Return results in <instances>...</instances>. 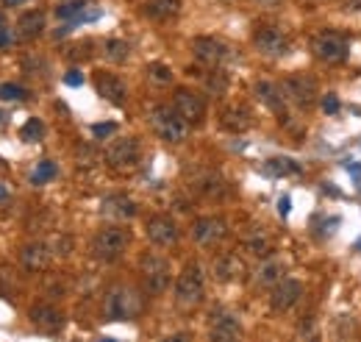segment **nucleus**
I'll return each instance as SVG.
<instances>
[{"instance_id":"1","label":"nucleus","mask_w":361,"mask_h":342,"mask_svg":"<svg viewBox=\"0 0 361 342\" xmlns=\"http://www.w3.org/2000/svg\"><path fill=\"white\" fill-rule=\"evenodd\" d=\"M139 312H142V298H139V292L131 290V287L117 284V287H111V290L106 292V298H103V317H106V320H131V317H136Z\"/></svg>"},{"instance_id":"2","label":"nucleus","mask_w":361,"mask_h":342,"mask_svg":"<svg viewBox=\"0 0 361 342\" xmlns=\"http://www.w3.org/2000/svg\"><path fill=\"white\" fill-rule=\"evenodd\" d=\"M151 125L164 142H184L189 136V122L173 106H156L151 111Z\"/></svg>"},{"instance_id":"3","label":"nucleus","mask_w":361,"mask_h":342,"mask_svg":"<svg viewBox=\"0 0 361 342\" xmlns=\"http://www.w3.org/2000/svg\"><path fill=\"white\" fill-rule=\"evenodd\" d=\"M203 290H206V284H203V267L195 264V261L186 264L181 270V276L175 279V301H178V306H184V309L197 306L203 301Z\"/></svg>"},{"instance_id":"4","label":"nucleus","mask_w":361,"mask_h":342,"mask_svg":"<svg viewBox=\"0 0 361 342\" xmlns=\"http://www.w3.org/2000/svg\"><path fill=\"white\" fill-rule=\"evenodd\" d=\"M128 242H131L128 228H122V226H106V228H100V231L95 234V239H92V253H95L98 259H103V261H114V259H120V256L125 253Z\"/></svg>"},{"instance_id":"5","label":"nucleus","mask_w":361,"mask_h":342,"mask_svg":"<svg viewBox=\"0 0 361 342\" xmlns=\"http://www.w3.org/2000/svg\"><path fill=\"white\" fill-rule=\"evenodd\" d=\"M311 53L325 64H342L350 53V45L347 36H342L339 31H320L311 39Z\"/></svg>"},{"instance_id":"6","label":"nucleus","mask_w":361,"mask_h":342,"mask_svg":"<svg viewBox=\"0 0 361 342\" xmlns=\"http://www.w3.org/2000/svg\"><path fill=\"white\" fill-rule=\"evenodd\" d=\"M142 281H144V290L151 295H162L164 290H170V261L156 256V253H148L142 256Z\"/></svg>"},{"instance_id":"7","label":"nucleus","mask_w":361,"mask_h":342,"mask_svg":"<svg viewBox=\"0 0 361 342\" xmlns=\"http://www.w3.org/2000/svg\"><path fill=\"white\" fill-rule=\"evenodd\" d=\"M281 89L298 109H311L317 100V81L311 76H289L281 81Z\"/></svg>"},{"instance_id":"8","label":"nucleus","mask_w":361,"mask_h":342,"mask_svg":"<svg viewBox=\"0 0 361 342\" xmlns=\"http://www.w3.org/2000/svg\"><path fill=\"white\" fill-rule=\"evenodd\" d=\"M142 159V145L133 136H120V140L106 151V162L114 167V170H131L136 167Z\"/></svg>"},{"instance_id":"9","label":"nucleus","mask_w":361,"mask_h":342,"mask_svg":"<svg viewBox=\"0 0 361 342\" xmlns=\"http://www.w3.org/2000/svg\"><path fill=\"white\" fill-rule=\"evenodd\" d=\"M253 45H256L259 53H264V56H270V58H281V56L289 53V36H286L281 28H275V25H261V28H256Z\"/></svg>"},{"instance_id":"10","label":"nucleus","mask_w":361,"mask_h":342,"mask_svg":"<svg viewBox=\"0 0 361 342\" xmlns=\"http://www.w3.org/2000/svg\"><path fill=\"white\" fill-rule=\"evenodd\" d=\"M173 109H175L189 125H197V122H203V117H206V100H203L197 92L186 89V87L175 89V95H173Z\"/></svg>"},{"instance_id":"11","label":"nucleus","mask_w":361,"mask_h":342,"mask_svg":"<svg viewBox=\"0 0 361 342\" xmlns=\"http://www.w3.org/2000/svg\"><path fill=\"white\" fill-rule=\"evenodd\" d=\"M242 339V323L231 312H214L211 314V328H208V342H239Z\"/></svg>"},{"instance_id":"12","label":"nucleus","mask_w":361,"mask_h":342,"mask_svg":"<svg viewBox=\"0 0 361 342\" xmlns=\"http://www.w3.org/2000/svg\"><path fill=\"white\" fill-rule=\"evenodd\" d=\"M192 56L206 67H220L228 58V45L214 36H195L192 39Z\"/></svg>"},{"instance_id":"13","label":"nucleus","mask_w":361,"mask_h":342,"mask_svg":"<svg viewBox=\"0 0 361 342\" xmlns=\"http://www.w3.org/2000/svg\"><path fill=\"white\" fill-rule=\"evenodd\" d=\"M226 234H228V226L223 217H200L192 226V239L200 248H214L217 242L226 239Z\"/></svg>"},{"instance_id":"14","label":"nucleus","mask_w":361,"mask_h":342,"mask_svg":"<svg viewBox=\"0 0 361 342\" xmlns=\"http://www.w3.org/2000/svg\"><path fill=\"white\" fill-rule=\"evenodd\" d=\"M286 272V261L281 256H264L256 267H253V287H261V290H272Z\"/></svg>"},{"instance_id":"15","label":"nucleus","mask_w":361,"mask_h":342,"mask_svg":"<svg viewBox=\"0 0 361 342\" xmlns=\"http://www.w3.org/2000/svg\"><path fill=\"white\" fill-rule=\"evenodd\" d=\"M303 295V284L298 279H281L270 290V309L272 312H289Z\"/></svg>"},{"instance_id":"16","label":"nucleus","mask_w":361,"mask_h":342,"mask_svg":"<svg viewBox=\"0 0 361 342\" xmlns=\"http://www.w3.org/2000/svg\"><path fill=\"white\" fill-rule=\"evenodd\" d=\"M148 239L156 248H170L178 242V223L170 215H156L148 220Z\"/></svg>"},{"instance_id":"17","label":"nucleus","mask_w":361,"mask_h":342,"mask_svg":"<svg viewBox=\"0 0 361 342\" xmlns=\"http://www.w3.org/2000/svg\"><path fill=\"white\" fill-rule=\"evenodd\" d=\"M253 95L261 106H267L270 111H275L278 117L286 114V95L281 89V84H272V81H256L253 87Z\"/></svg>"},{"instance_id":"18","label":"nucleus","mask_w":361,"mask_h":342,"mask_svg":"<svg viewBox=\"0 0 361 342\" xmlns=\"http://www.w3.org/2000/svg\"><path fill=\"white\" fill-rule=\"evenodd\" d=\"M95 87H98V95L106 98L109 103H125V95H128V87L120 76L114 73H95Z\"/></svg>"},{"instance_id":"19","label":"nucleus","mask_w":361,"mask_h":342,"mask_svg":"<svg viewBox=\"0 0 361 342\" xmlns=\"http://www.w3.org/2000/svg\"><path fill=\"white\" fill-rule=\"evenodd\" d=\"M103 217L114 220V223H122V220H131L136 215V203L128 197V195H111L103 200Z\"/></svg>"},{"instance_id":"20","label":"nucleus","mask_w":361,"mask_h":342,"mask_svg":"<svg viewBox=\"0 0 361 342\" xmlns=\"http://www.w3.org/2000/svg\"><path fill=\"white\" fill-rule=\"evenodd\" d=\"M53 250L45 245V242H28L23 250H20V264L25 270H45L47 261H50Z\"/></svg>"},{"instance_id":"21","label":"nucleus","mask_w":361,"mask_h":342,"mask_svg":"<svg viewBox=\"0 0 361 342\" xmlns=\"http://www.w3.org/2000/svg\"><path fill=\"white\" fill-rule=\"evenodd\" d=\"M31 323L42 331H58L64 325V314L56 309V306H47V303H39L31 309Z\"/></svg>"},{"instance_id":"22","label":"nucleus","mask_w":361,"mask_h":342,"mask_svg":"<svg viewBox=\"0 0 361 342\" xmlns=\"http://www.w3.org/2000/svg\"><path fill=\"white\" fill-rule=\"evenodd\" d=\"M178 12H181V0H148V3L142 6V14L156 20V23H167Z\"/></svg>"},{"instance_id":"23","label":"nucleus","mask_w":361,"mask_h":342,"mask_svg":"<svg viewBox=\"0 0 361 342\" xmlns=\"http://www.w3.org/2000/svg\"><path fill=\"white\" fill-rule=\"evenodd\" d=\"M214 276H217V281H237L239 276H242V259L237 256V253H226V256H220L214 261Z\"/></svg>"},{"instance_id":"24","label":"nucleus","mask_w":361,"mask_h":342,"mask_svg":"<svg viewBox=\"0 0 361 342\" xmlns=\"http://www.w3.org/2000/svg\"><path fill=\"white\" fill-rule=\"evenodd\" d=\"M250 120H253V117H250V111H248L245 106H228V109L220 114L223 128H228V131H234V133L250 128Z\"/></svg>"},{"instance_id":"25","label":"nucleus","mask_w":361,"mask_h":342,"mask_svg":"<svg viewBox=\"0 0 361 342\" xmlns=\"http://www.w3.org/2000/svg\"><path fill=\"white\" fill-rule=\"evenodd\" d=\"M264 175L270 178H286V175H298L300 173V164L292 162V159H286V156H272L264 162Z\"/></svg>"},{"instance_id":"26","label":"nucleus","mask_w":361,"mask_h":342,"mask_svg":"<svg viewBox=\"0 0 361 342\" xmlns=\"http://www.w3.org/2000/svg\"><path fill=\"white\" fill-rule=\"evenodd\" d=\"M17 31H20V39H36L42 31H45V14L42 12H28L20 17L17 23Z\"/></svg>"},{"instance_id":"27","label":"nucleus","mask_w":361,"mask_h":342,"mask_svg":"<svg viewBox=\"0 0 361 342\" xmlns=\"http://www.w3.org/2000/svg\"><path fill=\"white\" fill-rule=\"evenodd\" d=\"M245 250L253 253V256H259V259H264V256H270L272 242H270V237L264 231H253L250 237H245Z\"/></svg>"},{"instance_id":"28","label":"nucleus","mask_w":361,"mask_h":342,"mask_svg":"<svg viewBox=\"0 0 361 342\" xmlns=\"http://www.w3.org/2000/svg\"><path fill=\"white\" fill-rule=\"evenodd\" d=\"M128 53H131V47H128V42H122V39H106V42H103V56H106L109 61H125Z\"/></svg>"},{"instance_id":"29","label":"nucleus","mask_w":361,"mask_h":342,"mask_svg":"<svg viewBox=\"0 0 361 342\" xmlns=\"http://www.w3.org/2000/svg\"><path fill=\"white\" fill-rule=\"evenodd\" d=\"M87 6H89V0H69V3H61L58 9H56V17L58 20H76L78 14H84L87 12Z\"/></svg>"},{"instance_id":"30","label":"nucleus","mask_w":361,"mask_h":342,"mask_svg":"<svg viewBox=\"0 0 361 342\" xmlns=\"http://www.w3.org/2000/svg\"><path fill=\"white\" fill-rule=\"evenodd\" d=\"M208 76H206V89H208V95H223L226 89H228V78H226V73H220L217 67H208Z\"/></svg>"},{"instance_id":"31","label":"nucleus","mask_w":361,"mask_h":342,"mask_svg":"<svg viewBox=\"0 0 361 342\" xmlns=\"http://www.w3.org/2000/svg\"><path fill=\"white\" fill-rule=\"evenodd\" d=\"M295 342H322V334L317 328V323L309 317L298 325V334H295Z\"/></svg>"},{"instance_id":"32","label":"nucleus","mask_w":361,"mask_h":342,"mask_svg":"<svg viewBox=\"0 0 361 342\" xmlns=\"http://www.w3.org/2000/svg\"><path fill=\"white\" fill-rule=\"evenodd\" d=\"M20 133H23V140H25V142H39L42 136H45V122H42L39 117H31V120L23 125Z\"/></svg>"},{"instance_id":"33","label":"nucleus","mask_w":361,"mask_h":342,"mask_svg":"<svg viewBox=\"0 0 361 342\" xmlns=\"http://www.w3.org/2000/svg\"><path fill=\"white\" fill-rule=\"evenodd\" d=\"M56 173H58V170H56V164H53V162H39V164H36V170L31 173V181H34V184H47V181H53V178H56Z\"/></svg>"},{"instance_id":"34","label":"nucleus","mask_w":361,"mask_h":342,"mask_svg":"<svg viewBox=\"0 0 361 342\" xmlns=\"http://www.w3.org/2000/svg\"><path fill=\"white\" fill-rule=\"evenodd\" d=\"M148 73H151V78H153L156 84H170V81H173V70H170L167 64H151Z\"/></svg>"},{"instance_id":"35","label":"nucleus","mask_w":361,"mask_h":342,"mask_svg":"<svg viewBox=\"0 0 361 342\" xmlns=\"http://www.w3.org/2000/svg\"><path fill=\"white\" fill-rule=\"evenodd\" d=\"M0 98H3V100H23L25 89L17 87V84H0Z\"/></svg>"},{"instance_id":"36","label":"nucleus","mask_w":361,"mask_h":342,"mask_svg":"<svg viewBox=\"0 0 361 342\" xmlns=\"http://www.w3.org/2000/svg\"><path fill=\"white\" fill-rule=\"evenodd\" d=\"M117 131V122H95L92 125V136L95 140H106V136H111Z\"/></svg>"},{"instance_id":"37","label":"nucleus","mask_w":361,"mask_h":342,"mask_svg":"<svg viewBox=\"0 0 361 342\" xmlns=\"http://www.w3.org/2000/svg\"><path fill=\"white\" fill-rule=\"evenodd\" d=\"M322 111L325 114H336L339 111V98L336 95H325L322 98Z\"/></svg>"},{"instance_id":"38","label":"nucleus","mask_w":361,"mask_h":342,"mask_svg":"<svg viewBox=\"0 0 361 342\" xmlns=\"http://www.w3.org/2000/svg\"><path fill=\"white\" fill-rule=\"evenodd\" d=\"M64 84H67V87H81V84H84L81 70H69V73L64 76Z\"/></svg>"},{"instance_id":"39","label":"nucleus","mask_w":361,"mask_h":342,"mask_svg":"<svg viewBox=\"0 0 361 342\" xmlns=\"http://www.w3.org/2000/svg\"><path fill=\"white\" fill-rule=\"evenodd\" d=\"M12 45V34L6 25H0V47H9Z\"/></svg>"},{"instance_id":"40","label":"nucleus","mask_w":361,"mask_h":342,"mask_svg":"<svg viewBox=\"0 0 361 342\" xmlns=\"http://www.w3.org/2000/svg\"><path fill=\"white\" fill-rule=\"evenodd\" d=\"M162 342H189V334H186V331H178V334H170V336H164Z\"/></svg>"},{"instance_id":"41","label":"nucleus","mask_w":361,"mask_h":342,"mask_svg":"<svg viewBox=\"0 0 361 342\" xmlns=\"http://www.w3.org/2000/svg\"><path fill=\"white\" fill-rule=\"evenodd\" d=\"M256 6H264V9H275V6H281V0H253Z\"/></svg>"},{"instance_id":"42","label":"nucleus","mask_w":361,"mask_h":342,"mask_svg":"<svg viewBox=\"0 0 361 342\" xmlns=\"http://www.w3.org/2000/svg\"><path fill=\"white\" fill-rule=\"evenodd\" d=\"M278 212H281L283 217L289 215V195H283V197H281V203H278Z\"/></svg>"},{"instance_id":"43","label":"nucleus","mask_w":361,"mask_h":342,"mask_svg":"<svg viewBox=\"0 0 361 342\" xmlns=\"http://www.w3.org/2000/svg\"><path fill=\"white\" fill-rule=\"evenodd\" d=\"M6 197H9V189H6L3 184H0V200H6Z\"/></svg>"},{"instance_id":"44","label":"nucleus","mask_w":361,"mask_h":342,"mask_svg":"<svg viewBox=\"0 0 361 342\" xmlns=\"http://www.w3.org/2000/svg\"><path fill=\"white\" fill-rule=\"evenodd\" d=\"M6 6H20V3H25V0H3Z\"/></svg>"},{"instance_id":"45","label":"nucleus","mask_w":361,"mask_h":342,"mask_svg":"<svg viewBox=\"0 0 361 342\" xmlns=\"http://www.w3.org/2000/svg\"><path fill=\"white\" fill-rule=\"evenodd\" d=\"M98 342H114V339H98Z\"/></svg>"},{"instance_id":"46","label":"nucleus","mask_w":361,"mask_h":342,"mask_svg":"<svg viewBox=\"0 0 361 342\" xmlns=\"http://www.w3.org/2000/svg\"><path fill=\"white\" fill-rule=\"evenodd\" d=\"M0 25H3V14H0Z\"/></svg>"}]
</instances>
